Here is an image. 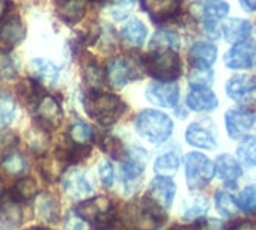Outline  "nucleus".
Masks as SVG:
<instances>
[{
    "instance_id": "1",
    "label": "nucleus",
    "mask_w": 256,
    "mask_h": 230,
    "mask_svg": "<svg viewBox=\"0 0 256 230\" xmlns=\"http://www.w3.org/2000/svg\"><path fill=\"white\" fill-rule=\"evenodd\" d=\"M166 212L148 197L128 203L120 221L128 230H156L166 221Z\"/></svg>"
},
{
    "instance_id": "2",
    "label": "nucleus",
    "mask_w": 256,
    "mask_h": 230,
    "mask_svg": "<svg viewBox=\"0 0 256 230\" xmlns=\"http://www.w3.org/2000/svg\"><path fill=\"white\" fill-rule=\"evenodd\" d=\"M83 107L89 118L102 125L114 124L125 111V102L119 96L96 90H90L84 95Z\"/></svg>"
},
{
    "instance_id": "3",
    "label": "nucleus",
    "mask_w": 256,
    "mask_h": 230,
    "mask_svg": "<svg viewBox=\"0 0 256 230\" xmlns=\"http://www.w3.org/2000/svg\"><path fill=\"white\" fill-rule=\"evenodd\" d=\"M76 215L96 230H112L119 220L114 205L106 197L83 200L76 206Z\"/></svg>"
},
{
    "instance_id": "4",
    "label": "nucleus",
    "mask_w": 256,
    "mask_h": 230,
    "mask_svg": "<svg viewBox=\"0 0 256 230\" xmlns=\"http://www.w3.org/2000/svg\"><path fill=\"white\" fill-rule=\"evenodd\" d=\"M188 11L194 20L204 24L206 35L216 39L220 36V21L228 17L230 6L224 0H194Z\"/></svg>"
},
{
    "instance_id": "5",
    "label": "nucleus",
    "mask_w": 256,
    "mask_h": 230,
    "mask_svg": "<svg viewBox=\"0 0 256 230\" xmlns=\"http://www.w3.org/2000/svg\"><path fill=\"white\" fill-rule=\"evenodd\" d=\"M136 131L151 143H163L172 136L174 122L163 111L144 110L136 118Z\"/></svg>"
},
{
    "instance_id": "6",
    "label": "nucleus",
    "mask_w": 256,
    "mask_h": 230,
    "mask_svg": "<svg viewBox=\"0 0 256 230\" xmlns=\"http://www.w3.org/2000/svg\"><path fill=\"white\" fill-rule=\"evenodd\" d=\"M145 71L158 83H172L180 78L182 72V65L180 56L174 50L152 51L144 59Z\"/></svg>"
},
{
    "instance_id": "7",
    "label": "nucleus",
    "mask_w": 256,
    "mask_h": 230,
    "mask_svg": "<svg viewBox=\"0 0 256 230\" xmlns=\"http://www.w3.org/2000/svg\"><path fill=\"white\" fill-rule=\"evenodd\" d=\"M214 176V164L199 152H190L186 157V181L190 190H200Z\"/></svg>"
},
{
    "instance_id": "8",
    "label": "nucleus",
    "mask_w": 256,
    "mask_h": 230,
    "mask_svg": "<svg viewBox=\"0 0 256 230\" xmlns=\"http://www.w3.org/2000/svg\"><path fill=\"white\" fill-rule=\"evenodd\" d=\"M226 93L230 99L241 104L242 108L256 105V77L247 74H238L228 80Z\"/></svg>"
},
{
    "instance_id": "9",
    "label": "nucleus",
    "mask_w": 256,
    "mask_h": 230,
    "mask_svg": "<svg viewBox=\"0 0 256 230\" xmlns=\"http://www.w3.org/2000/svg\"><path fill=\"white\" fill-rule=\"evenodd\" d=\"M224 65L229 69H248L256 63V42L253 39H246L234 44L223 57Z\"/></svg>"
},
{
    "instance_id": "10",
    "label": "nucleus",
    "mask_w": 256,
    "mask_h": 230,
    "mask_svg": "<svg viewBox=\"0 0 256 230\" xmlns=\"http://www.w3.org/2000/svg\"><path fill=\"white\" fill-rule=\"evenodd\" d=\"M186 140L188 145L199 149H216L217 148V133L216 125L210 119H202L193 122L186 130Z\"/></svg>"
},
{
    "instance_id": "11",
    "label": "nucleus",
    "mask_w": 256,
    "mask_h": 230,
    "mask_svg": "<svg viewBox=\"0 0 256 230\" xmlns=\"http://www.w3.org/2000/svg\"><path fill=\"white\" fill-rule=\"evenodd\" d=\"M148 161V152L142 148H133L124 155V163L120 166V176L124 185L130 188L134 181H139Z\"/></svg>"
},
{
    "instance_id": "12",
    "label": "nucleus",
    "mask_w": 256,
    "mask_h": 230,
    "mask_svg": "<svg viewBox=\"0 0 256 230\" xmlns=\"http://www.w3.org/2000/svg\"><path fill=\"white\" fill-rule=\"evenodd\" d=\"M253 124H254V114L247 108L242 107L230 108L224 114V125H226L228 136L234 140L242 139L252 130Z\"/></svg>"
},
{
    "instance_id": "13",
    "label": "nucleus",
    "mask_w": 256,
    "mask_h": 230,
    "mask_svg": "<svg viewBox=\"0 0 256 230\" xmlns=\"http://www.w3.org/2000/svg\"><path fill=\"white\" fill-rule=\"evenodd\" d=\"M36 118L41 130L52 131L58 128L62 122V108L59 102L53 96L44 95L36 104Z\"/></svg>"
},
{
    "instance_id": "14",
    "label": "nucleus",
    "mask_w": 256,
    "mask_h": 230,
    "mask_svg": "<svg viewBox=\"0 0 256 230\" xmlns=\"http://www.w3.org/2000/svg\"><path fill=\"white\" fill-rule=\"evenodd\" d=\"M145 95L154 105L174 108L180 101V87L175 83H151L146 87Z\"/></svg>"
},
{
    "instance_id": "15",
    "label": "nucleus",
    "mask_w": 256,
    "mask_h": 230,
    "mask_svg": "<svg viewBox=\"0 0 256 230\" xmlns=\"http://www.w3.org/2000/svg\"><path fill=\"white\" fill-rule=\"evenodd\" d=\"M136 69L133 68V62L126 57H116L113 59L106 69L107 83L112 87L120 89L126 86L133 78H136Z\"/></svg>"
},
{
    "instance_id": "16",
    "label": "nucleus",
    "mask_w": 256,
    "mask_h": 230,
    "mask_svg": "<svg viewBox=\"0 0 256 230\" xmlns=\"http://www.w3.org/2000/svg\"><path fill=\"white\" fill-rule=\"evenodd\" d=\"M175 193H176V185L170 178L157 176L150 184L146 197L151 199L152 202H156L160 208H163L166 211L172 206Z\"/></svg>"
},
{
    "instance_id": "17",
    "label": "nucleus",
    "mask_w": 256,
    "mask_h": 230,
    "mask_svg": "<svg viewBox=\"0 0 256 230\" xmlns=\"http://www.w3.org/2000/svg\"><path fill=\"white\" fill-rule=\"evenodd\" d=\"M182 0H142L144 9L156 23L168 21L178 15Z\"/></svg>"
},
{
    "instance_id": "18",
    "label": "nucleus",
    "mask_w": 256,
    "mask_h": 230,
    "mask_svg": "<svg viewBox=\"0 0 256 230\" xmlns=\"http://www.w3.org/2000/svg\"><path fill=\"white\" fill-rule=\"evenodd\" d=\"M23 221V212L20 202L11 194L5 193L0 199V227L2 229H16Z\"/></svg>"
},
{
    "instance_id": "19",
    "label": "nucleus",
    "mask_w": 256,
    "mask_h": 230,
    "mask_svg": "<svg viewBox=\"0 0 256 230\" xmlns=\"http://www.w3.org/2000/svg\"><path fill=\"white\" fill-rule=\"evenodd\" d=\"M64 190L65 193L72 197V199H86L92 194V185L88 181L86 175L78 170V169H72L68 173H65L64 176Z\"/></svg>"
},
{
    "instance_id": "20",
    "label": "nucleus",
    "mask_w": 256,
    "mask_h": 230,
    "mask_svg": "<svg viewBox=\"0 0 256 230\" xmlns=\"http://www.w3.org/2000/svg\"><path fill=\"white\" fill-rule=\"evenodd\" d=\"M187 105L190 110L198 113H208L218 107V98L211 89L206 87H190L187 93Z\"/></svg>"
},
{
    "instance_id": "21",
    "label": "nucleus",
    "mask_w": 256,
    "mask_h": 230,
    "mask_svg": "<svg viewBox=\"0 0 256 230\" xmlns=\"http://www.w3.org/2000/svg\"><path fill=\"white\" fill-rule=\"evenodd\" d=\"M252 30H253L252 23L244 18H229L220 26V33L230 44H236L248 39Z\"/></svg>"
},
{
    "instance_id": "22",
    "label": "nucleus",
    "mask_w": 256,
    "mask_h": 230,
    "mask_svg": "<svg viewBox=\"0 0 256 230\" xmlns=\"http://www.w3.org/2000/svg\"><path fill=\"white\" fill-rule=\"evenodd\" d=\"M26 38V27L20 18H10L0 24V45L4 48H14Z\"/></svg>"
},
{
    "instance_id": "23",
    "label": "nucleus",
    "mask_w": 256,
    "mask_h": 230,
    "mask_svg": "<svg viewBox=\"0 0 256 230\" xmlns=\"http://www.w3.org/2000/svg\"><path fill=\"white\" fill-rule=\"evenodd\" d=\"M35 212L42 221H46L48 224H53L60 217V205H59L58 199L53 194H50L47 191H42V193L36 194Z\"/></svg>"
},
{
    "instance_id": "24",
    "label": "nucleus",
    "mask_w": 256,
    "mask_h": 230,
    "mask_svg": "<svg viewBox=\"0 0 256 230\" xmlns=\"http://www.w3.org/2000/svg\"><path fill=\"white\" fill-rule=\"evenodd\" d=\"M188 57L193 66L211 68L217 59V47L212 42H206V41L194 42L188 50Z\"/></svg>"
},
{
    "instance_id": "25",
    "label": "nucleus",
    "mask_w": 256,
    "mask_h": 230,
    "mask_svg": "<svg viewBox=\"0 0 256 230\" xmlns=\"http://www.w3.org/2000/svg\"><path fill=\"white\" fill-rule=\"evenodd\" d=\"M214 173L226 184H234L238 181V178H241L242 169L234 157L224 154L217 157L214 163Z\"/></svg>"
},
{
    "instance_id": "26",
    "label": "nucleus",
    "mask_w": 256,
    "mask_h": 230,
    "mask_svg": "<svg viewBox=\"0 0 256 230\" xmlns=\"http://www.w3.org/2000/svg\"><path fill=\"white\" fill-rule=\"evenodd\" d=\"M88 8V0H58L56 9L62 20H65L70 24H74L80 21Z\"/></svg>"
},
{
    "instance_id": "27",
    "label": "nucleus",
    "mask_w": 256,
    "mask_h": 230,
    "mask_svg": "<svg viewBox=\"0 0 256 230\" xmlns=\"http://www.w3.org/2000/svg\"><path fill=\"white\" fill-rule=\"evenodd\" d=\"M146 26L138 18L130 20L122 29V39L132 47H142L146 41Z\"/></svg>"
},
{
    "instance_id": "28",
    "label": "nucleus",
    "mask_w": 256,
    "mask_h": 230,
    "mask_svg": "<svg viewBox=\"0 0 256 230\" xmlns=\"http://www.w3.org/2000/svg\"><path fill=\"white\" fill-rule=\"evenodd\" d=\"M210 209L208 199L204 196H188L184 199L181 206V214L184 220H196L204 217Z\"/></svg>"
},
{
    "instance_id": "29",
    "label": "nucleus",
    "mask_w": 256,
    "mask_h": 230,
    "mask_svg": "<svg viewBox=\"0 0 256 230\" xmlns=\"http://www.w3.org/2000/svg\"><path fill=\"white\" fill-rule=\"evenodd\" d=\"M30 69L36 75V78H40L42 81H47L50 84H54L56 80L59 78V68L53 62H48V60H44V59L32 60Z\"/></svg>"
},
{
    "instance_id": "30",
    "label": "nucleus",
    "mask_w": 256,
    "mask_h": 230,
    "mask_svg": "<svg viewBox=\"0 0 256 230\" xmlns=\"http://www.w3.org/2000/svg\"><path fill=\"white\" fill-rule=\"evenodd\" d=\"M180 48V36L170 30H158L154 38L151 39V50L152 51H164Z\"/></svg>"
},
{
    "instance_id": "31",
    "label": "nucleus",
    "mask_w": 256,
    "mask_h": 230,
    "mask_svg": "<svg viewBox=\"0 0 256 230\" xmlns=\"http://www.w3.org/2000/svg\"><path fill=\"white\" fill-rule=\"evenodd\" d=\"M17 114V102L12 95L0 93V130L11 125Z\"/></svg>"
},
{
    "instance_id": "32",
    "label": "nucleus",
    "mask_w": 256,
    "mask_h": 230,
    "mask_svg": "<svg viewBox=\"0 0 256 230\" xmlns=\"http://www.w3.org/2000/svg\"><path fill=\"white\" fill-rule=\"evenodd\" d=\"M178 169H180V158L175 154H172V152L160 155L156 160V164H154L156 173L158 176H164V178L174 176L178 172Z\"/></svg>"
},
{
    "instance_id": "33",
    "label": "nucleus",
    "mask_w": 256,
    "mask_h": 230,
    "mask_svg": "<svg viewBox=\"0 0 256 230\" xmlns=\"http://www.w3.org/2000/svg\"><path fill=\"white\" fill-rule=\"evenodd\" d=\"M10 193L22 203L24 200H30V199L36 197V194H38V185H36V182H35L34 178L24 176L20 181H17L16 187Z\"/></svg>"
},
{
    "instance_id": "34",
    "label": "nucleus",
    "mask_w": 256,
    "mask_h": 230,
    "mask_svg": "<svg viewBox=\"0 0 256 230\" xmlns=\"http://www.w3.org/2000/svg\"><path fill=\"white\" fill-rule=\"evenodd\" d=\"M236 155L244 166L256 169V137H246L236 148Z\"/></svg>"
},
{
    "instance_id": "35",
    "label": "nucleus",
    "mask_w": 256,
    "mask_h": 230,
    "mask_svg": "<svg viewBox=\"0 0 256 230\" xmlns=\"http://www.w3.org/2000/svg\"><path fill=\"white\" fill-rule=\"evenodd\" d=\"M70 140L76 145H83V146H89V143L94 140V131L89 125H86L84 122H76L71 128H70Z\"/></svg>"
},
{
    "instance_id": "36",
    "label": "nucleus",
    "mask_w": 256,
    "mask_h": 230,
    "mask_svg": "<svg viewBox=\"0 0 256 230\" xmlns=\"http://www.w3.org/2000/svg\"><path fill=\"white\" fill-rule=\"evenodd\" d=\"M212 80H214V72L211 71V68L193 66V69L190 71V75H188L190 87H206V89H210V86L212 84Z\"/></svg>"
},
{
    "instance_id": "37",
    "label": "nucleus",
    "mask_w": 256,
    "mask_h": 230,
    "mask_svg": "<svg viewBox=\"0 0 256 230\" xmlns=\"http://www.w3.org/2000/svg\"><path fill=\"white\" fill-rule=\"evenodd\" d=\"M66 169V166L53 154V157H47L44 161H42V166H41V173L44 175V178L47 181H56L62 176L64 170Z\"/></svg>"
},
{
    "instance_id": "38",
    "label": "nucleus",
    "mask_w": 256,
    "mask_h": 230,
    "mask_svg": "<svg viewBox=\"0 0 256 230\" xmlns=\"http://www.w3.org/2000/svg\"><path fill=\"white\" fill-rule=\"evenodd\" d=\"M216 208L223 217H232L236 214V203L230 193L224 190H218L216 193Z\"/></svg>"
},
{
    "instance_id": "39",
    "label": "nucleus",
    "mask_w": 256,
    "mask_h": 230,
    "mask_svg": "<svg viewBox=\"0 0 256 230\" xmlns=\"http://www.w3.org/2000/svg\"><path fill=\"white\" fill-rule=\"evenodd\" d=\"M236 208H240L242 212H253L256 211V185H248L236 197L235 200Z\"/></svg>"
},
{
    "instance_id": "40",
    "label": "nucleus",
    "mask_w": 256,
    "mask_h": 230,
    "mask_svg": "<svg viewBox=\"0 0 256 230\" xmlns=\"http://www.w3.org/2000/svg\"><path fill=\"white\" fill-rule=\"evenodd\" d=\"M100 146H101V149H102L107 155H110L112 158L120 160V158H124V155H125L124 146H122V143H120L116 137L104 136L102 139H100Z\"/></svg>"
},
{
    "instance_id": "41",
    "label": "nucleus",
    "mask_w": 256,
    "mask_h": 230,
    "mask_svg": "<svg viewBox=\"0 0 256 230\" xmlns=\"http://www.w3.org/2000/svg\"><path fill=\"white\" fill-rule=\"evenodd\" d=\"M0 166H2L11 175H20L26 169V163H24L23 157L17 152L6 155L2 161H0Z\"/></svg>"
},
{
    "instance_id": "42",
    "label": "nucleus",
    "mask_w": 256,
    "mask_h": 230,
    "mask_svg": "<svg viewBox=\"0 0 256 230\" xmlns=\"http://www.w3.org/2000/svg\"><path fill=\"white\" fill-rule=\"evenodd\" d=\"M17 75V65L8 54H0V77L12 80Z\"/></svg>"
},
{
    "instance_id": "43",
    "label": "nucleus",
    "mask_w": 256,
    "mask_h": 230,
    "mask_svg": "<svg viewBox=\"0 0 256 230\" xmlns=\"http://www.w3.org/2000/svg\"><path fill=\"white\" fill-rule=\"evenodd\" d=\"M17 139L14 134L11 133H5V134H0V161H2L6 155L14 152Z\"/></svg>"
},
{
    "instance_id": "44",
    "label": "nucleus",
    "mask_w": 256,
    "mask_h": 230,
    "mask_svg": "<svg viewBox=\"0 0 256 230\" xmlns=\"http://www.w3.org/2000/svg\"><path fill=\"white\" fill-rule=\"evenodd\" d=\"M98 173H100V179L104 184V187L110 188L114 182V172H113V166L110 164V161H102L100 164Z\"/></svg>"
},
{
    "instance_id": "45",
    "label": "nucleus",
    "mask_w": 256,
    "mask_h": 230,
    "mask_svg": "<svg viewBox=\"0 0 256 230\" xmlns=\"http://www.w3.org/2000/svg\"><path fill=\"white\" fill-rule=\"evenodd\" d=\"M136 3V0H116V3L112 9L113 15L120 20V18H125L126 14L130 12V8Z\"/></svg>"
},
{
    "instance_id": "46",
    "label": "nucleus",
    "mask_w": 256,
    "mask_h": 230,
    "mask_svg": "<svg viewBox=\"0 0 256 230\" xmlns=\"http://www.w3.org/2000/svg\"><path fill=\"white\" fill-rule=\"evenodd\" d=\"M86 80H88L90 84H94V86H96V84L101 83L102 75H101V72H100V68H98L95 63L86 65Z\"/></svg>"
},
{
    "instance_id": "47",
    "label": "nucleus",
    "mask_w": 256,
    "mask_h": 230,
    "mask_svg": "<svg viewBox=\"0 0 256 230\" xmlns=\"http://www.w3.org/2000/svg\"><path fill=\"white\" fill-rule=\"evenodd\" d=\"M65 230H86L84 221L78 218L77 215H71L65 223Z\"/></svg>"
},
{
    "instance_id": "48",
    "label": "nucleus",
    "mask_w": 256,
    "mask_h": 230,
    "mask_svg": "<svg viewBox=\"0 0 256 230\" xmlns=\"http://www.w3.org/2000/svg\"><path fill=\"white\" fill-rule=\"evenodd\" d=\"M238 2H240V6L246 12H248V14L256 12V0H238Z\"/></svg>"
},
{
    "instance_id": "49",
    "label": "nucleus",
    "mask_w": 256,
    "mask_h": 230,
    "mask_svg": "<svg viewBox=\"0 0 256 230\" xmlns=\"http://www.w3.org/2000/svg\"><path fill=\"white\" fill-rule=\"evenodd\" d=\"M232 230H256V223L253 221H241L234 226Z\"/></svg>"
},
{
    "instance_id": "50",
    "label": "nucleus",
    "mask_w": 256,
    "mask_h": 230,
    "mask_svg": "<svg viewBox=\"0 0 256 230\" xmlns=\"http://www.w3.org/2000/svg\"><path fill=\"white\" fill-rule=\"evenodd\" d=\"M170 230H204L199 224H193V226H174Z\"/></svg>"
},
{
    "instance_id": "51",
    "label": "nucleus",
    "mask_w": 256,
    "mask_h": 230,
    "mask_svg": "<svg viewBox=\"0 0 256 230\" xmlns=\"http://www.w3.org/2000/svg\"><path fill=\"white\" fill-rule=\"evenodd\" d=\"M8 8H10V2H8V0H0V18H2L6 14Z\"/></svg>"
},
{
    "instance_id": "52",
    "label": "nucleus",
    "mask_w": 256,
    "mask_h": 230,
    "mask_svg": "<svg viewBox=\"0 0 256 230\" xmlns=\"http://www.w3.org/2000/svg\"><path fill=\"white\" fill-rule=\"evenodd\" d=\"M5 194V190H4V184H2V179H0V199Z\"/></svg>"
},
{
    "instance_id": "53",
    "label": "nucleus",
    "mask_w": 256,
    "mask_h": 230,
    "mask_svg": "<svg viewBox=\"0 0 256 230\" xmlns=\"http://www.w3.org/2000/svg\"><path fill=\"white\" fill-rule=\"evenodd\" d=\"M28 230H48L46 227H32V229H28Z\"/></svg>"
}]
</instances>
